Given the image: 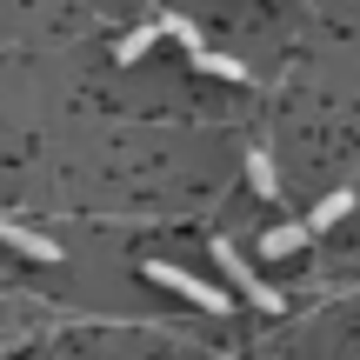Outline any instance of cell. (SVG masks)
I'll list each match as a JSON object with an SVG mask.
<instances>
[{
	"mask_svg": "<svg viewBox=\"0 0 360 360\" xmlns=\"http://www.w3.org/2000/svg\"><path fill=\"white\" fill-rule=\"evenodd\" d=\"M214 267H220V281H227L233 294H247L260 314H281V287H267V281H260V274L247 267V254H240L233 240H214Z\"/></svg>",
	"mask_w": 360,
	"mask_h": 360,
	"instance_id": "obj_1",
	"label": "cell"
},
{
	"mask_svg": "<svg viewBox=\"0 0 360 360\" xmlns=\"http://www.w3.org/2000/svg\"><path fill=\"white\" fill-rule=\"evenodd\" d=\"M147 281H160V287H174L180 300H193L200 314H227L233 300H227V287H214V281H200V274H187V267H174V260H154L147 267Z\"/></svg>",
	"mask_w": 360,
	"mask_h": 360,
	"instance_id": "obj_2",
	"label": "cell"
},
{
	"mask_svg": "<svg viewBox=\"0 0 360 360\" xmlns=\"http://www.w3.org/2000/svg\"><path fill=\"white\" fill-rule=\"evenodd\" d=\"M0 240H7L13 254H27V260H60V240H53V233L27 227V220H13V214H0Z\"/></svg>",
	"mask_w": 360,
	"mask_h": 360,
	"instance_id": "obj_3",
	"label": "cell"
},
{
	"mask_svg": "<svg viewBox=\"0 0 360 360\" xmlns=\"http://www.w3.org/2000/svg\"><path fill=\"white\" fill-rule=\"evenodd\" d=\"M307 240H314V233H307V220H281V227H267V233H260V254H267V260H281V254H300Z\"/></svg>",
	"mask_w": 360,
	"mask_h": 360,
	"instance_id": "obj_4",
	"label": "cell"
},
{
	"mask_svg": "<svg viewBox=\"0 0 360 360\" xmlns=\"http://www.w3.org/2000/svg\"><path fill=\"white\" fill-rule=\"evenodd\" d=\"M200 74H214V80H247V60H233V53H214V47H193L187 53Z\"/></svg>",
	"mask_w": 360,
	"mask_h": 360,
	"instance_id": "obj_5",
	"label": "cell"
},
{
	"mask_svg": "<svg viewBox=\"0 0 360 360\" xmlns=\"http://www.w3.org/2000/svg\"><path fill=\"white\" fill-rule=\"evenodd\" d=\"M347 214H354V193L340 187V193H327V200H321V207H314V214H307V233H321V227H340V220H347Z\"/></svg>",
	"mask_w": 360,
	"mask_h": 360,
	"instance_id": "obj_6",
	"label": "cell"
},
{
	"mask_svg": "<svg viewBox=\"0 0 360 360\" xmlns=\"http://www.w3.org/2000/svg\"><path fill=\"white\" fill-rule=\"evenodd\" d=\"M247 180H254L260 200H274V193H281V174H274V154H267V147H254V154H247Z\"/></svg>",
	"mask_w": 360,
	"mask_h": 360,
	"instance_id": "obj_7",
	"label": "cell"
},
{
	"mask_svg": "<svg viewBox=\"0 0 360 360\" xmlns=\"http://www.w3.org/2000/svg\"><path fill=\"white\" fill-rule=\"evenodd\" d=\"M154 47H160V27L147 20V27H134V34H127V40H120V47H114V60H127V67H134V60H141V53H154Z\"/></svg>",
	"mask_w": 360,
	"mask_h": 360,
	"instance_id": "obj_8",
	"label": "cell"
}]
</instances>
